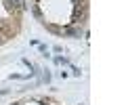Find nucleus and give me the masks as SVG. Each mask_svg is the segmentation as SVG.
Listing matches in <instances>:
<instances>
[{
	"mask_svg": "<svg viewBox=\"0 0 126 105\" xmlns=\"http://www.w3.org/2000/svg\"><path fill=\"white\" fill-rule=\"evenodd\" d=\"M4 40H6V36L2 34V30H0V42H4Z\"/></svg>",
	"mask_w": 126,
	"mask_h": 105,
	"instance_id": "nucleus-1",
	"label": "nucleus"
}]
</instances>
